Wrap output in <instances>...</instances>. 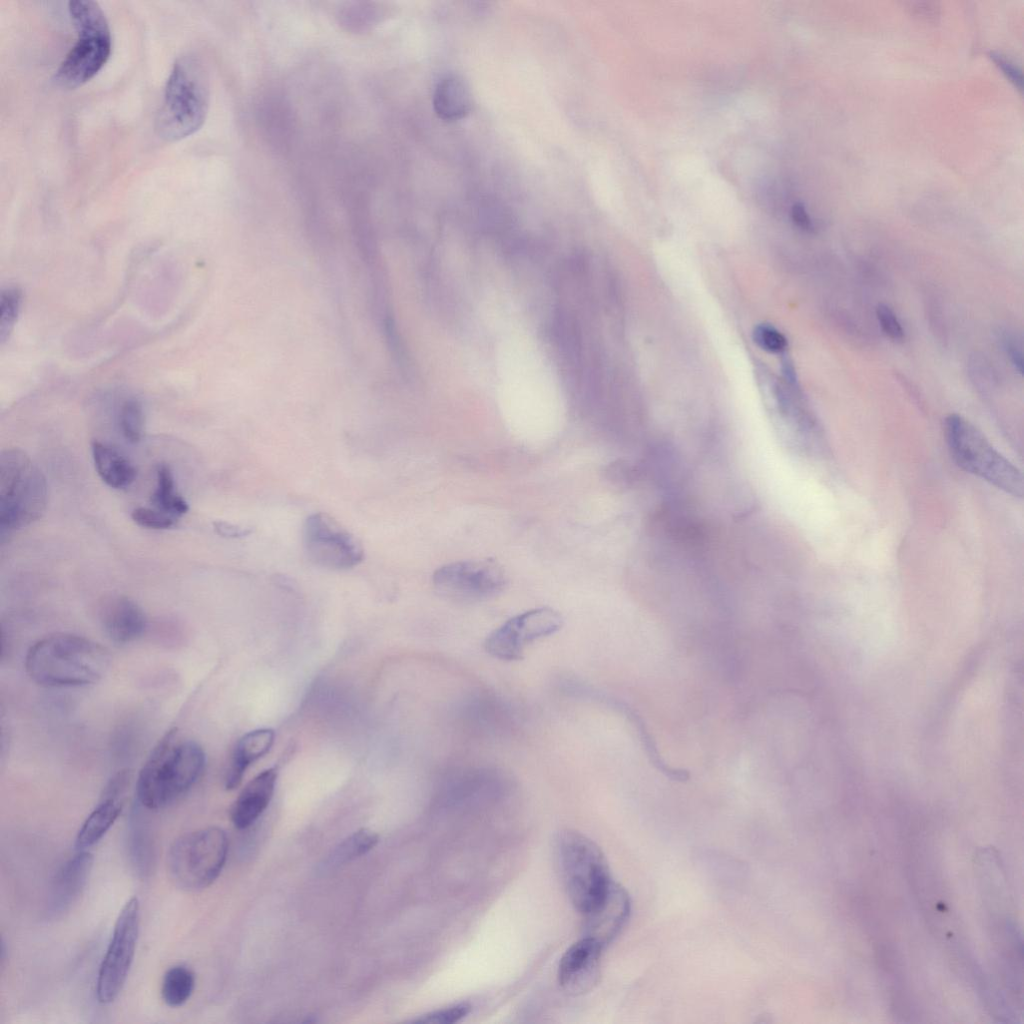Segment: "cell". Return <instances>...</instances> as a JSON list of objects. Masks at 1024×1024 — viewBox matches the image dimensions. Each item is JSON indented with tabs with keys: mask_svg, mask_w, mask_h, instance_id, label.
Instances as JSON below:
<instances>
[{
	"mask_svg": "<svg viewBox=\"0 0 1024 1024\" xmlns=\"http://www.w3.org/2000/svg\"><path fill=\"white\" fill-rule=\"evenodd\" d=\"M132 520L147 529L163 530L173 527L176 518L157 509L137 507L131 512Z\"/></svg>",
	"mask_w": 1024,
	"mask_h": 1024,
	"instance_id": "cell-28",
	"label": "cell"
},
{
	"mask_svg": "<svg viewBox=\"0 0 1024 1024\" xmlns=\"http://www.w3.org/2000/svg\"><path fill=\"white\" fill-rule=\"evenodd\" d=\"M471 1006L467 1003H458L452 1006L429 1012L420 1016L413 1022L428 1024H452L460 1021L469 1014Z\"/></svg>",
	"mask_w": 1024,
	"mask_h": 1024,
	"instance_id": "cell-30",
	"label": "cell"
},
{
	"mask_svg": "<svg viewBox=\"0 0 1024 1024\" xmlns=\"http://www.w3.org/2000/svg\"><path fill=\"white\" fill-rule=\"evenodd\" d=\"M118 425L123 437L130 443L141 440L144 430L142 404L135 398L126 399L118 412Z\"/></svg>",
	"mask_w": 1024,
	"mask_h": 1024,
	"instance_id": "cell-26",
	"label": "cell"
},
{
	"mask_svg": "<svg viewBox=\"0 0 1024 1024\" xmlns=\"http://www.w3.org/2000/svg\"><path fill=\"white\" fill-rule=\"evenodd\" d=\"M433 107L438 117L446 121L465 117L472 107V96L466 82L455 75L439 80L433 94Z\"/></svg>",
	"mask_w": 1024,
	"mask_h": 1024,
	"instance_id": "cell-20",
	"label": "cell"
},
{
	"mask_svg": "<svg viewBox=\"0 0 1024 1024\" xmlns=\"http://www.w3.org/2000/svg\"><path fill=\"white\" fill-rule=\"evenodd\" d=\"M379 841V836L372 830L362 828L343 840L333 851L329 864H341L365 855Z\"/></svg>",
	"mask_w": 1024,
	"mask_h": 1024,
	"instance_id": "cell-25",
	"label": "cell"
},
{
	"mask_svg": "<svg viewBox=\"0 0 1024 1024\" xmlns=\"http://www.w3.org/2000/svg\"><path fill=\"white\" fill-rule=\"evenodd\" d=\"M22 293L17 287H8L0 297V342L3 344L11 334L17 320Z\"/></svg>",
	"mask_w": 1024,
	"mask_h": 1024,
	"instance_id": "cell-27",
	"label": "cell"
},
{
	"mask_svg": "<svg viewBox=\"0 0 1024 1024\" xmlns=\"http://www.w3.org/2000/svg\"><path fill=\"white\" fill-rule=\"evenodd\" d=\"M562 625V615L553 608L530 609L495 628L486 637L484 648L496 659L520 660L526 645L556 633Z\"/></svg>",
	"mask_w": 1024,
	"mask_h": 1024,
	"instance_id": "cell-12",
	"label": "cell"
},
{
	"mask_svg": "<svg viewBox=\"0 0 1024 1024\" xmlns=\"http://www.w3.org/2000/svg\"><path fill=\"white\" fill-rule=\"evenodd\" d=\"M277 777L278 768L273 766L260 772L245 785L230 811L231 821L236 828H248L265 811L273 797Z\"/></svg>",
	"mask_w": 1024,
	"mask_h": 1024,
	"instance_id": "cell-17",
	"label": "cell"
},
{
	"mask_svg": "<svg viewBox=\"0 0 1024 1024\" xmlns=\"http://www.w3.org/2000/svg\"><path fill=\"white\" fill-rule=\"evenodd\" d=\"M275 732L271 728H259L243 735L236 743L225 774V788H237L247 768L266 755L272 748Z\"/></svg>",
	"mask_w": 1024,
	"mask_h": 1024,
	"instance_id": "cell-18",
	"label": "cell"
},
{
	"mask_svg": "<svg viewBox=\"0 0 1024 1024\" xmlns=\"http://www.w3.org/2000/svg\"><path fill=\"white\" fill-rule=\"evenodd\" d=\"M303 545L308 559L331 570H346L363 561L358 540L323 513L308 516L303 525Z\"/></svg>",
	"mask_w": 1024,
	"mask_h": 1024,
	"instance_id": "cell-11",
	"label": "cell"
},
{
	"mask_svg": "<svg viewBox=\"0 0 1024 1024\" xmlns=\"http://www.w3.org/2000/svg\"><path fill=\"white\" fill-rule=\"evenodd\" d=\"M95 470L101 480L111 488L123 489L136 478L133 464L113 445L99 440L91 442Z\"/></svg>",
	"mask_w": 1024,
	"mask_h": 1024,
	"instance_id": "cell-19",
	"label": "cell"
},
{
	"mask_svg": "<svg viewBox=\"0 0 1024 1024\" xmlns=\"http://www.w3.org/2000/svg\"><path fill=\"white\" fill-rule=\"evenodd\" d=\"M206 755L197 742L169 729L157 742L137 779V802L145 809L163 808L188 792L201 777Z\"/></svg>",
	"mask_w": 1024,
	"mask_h": 1024,
	"instance_id": "cell-2",
	"label": "cell"
},
{
	"mask_svg": "<svg viewBox=\"0 0 1024 1024\" xmlns=\"http://www.w3.org/2000/svg\"><path fill=\"white\" fill-rule=\"evenodd\" d=\"M100 621L109 639L119 644L138 639L147 625L142 608L126 596L106 600L100 610Z\"/></svg>",
	"mask_w": 1024,
	"mask_h": 1024,
	"instance_id": "cell-16",
	"label": "cell"
},
{
	"mask_svg": "<svg viewBox=\"0 0 1024 1024\" xmlns=\"http://www.w3.org/2000/svg\"><path fill=\"white\" fill-rule=\"evenodd\" d=\"M556 858L574 907L582 914L596 907L614 883L600 848L580 832L564 830L558 835Z\"/></svg>",
	"mask_w": 1024,
	"mask_h": 1024,
	"instance_id": "cell-4",
	"label": "cell"
},
{
	"mask_svg": "<svg viewBox=\"0 0 1024 1024\" xmlns=\"http://www.w3.org/2000/svg\"><path fill=\"white\" fill-rule=\"evenodd\" d=\"M122 806L121 797L102 795L101 801L80 827L75 847L80 851L95 845L114 824Z\"/></svg>",
	"mask_w": 1024,
	"mask_h": 1024,
	"instance_id": "cell-22",
	"label": "cell"
},
{
	"mask_svg": "<svg viewBox=\"0 0 1024 1024\" xmlns=\"http://www.w3.org/2000/svg\"><path fill=\"white\" fill-rule=\"evenodd\" d=\"M213 527L218 535L226 538H241L252 533L250 528H243L225 521H215Z\"/></svg>",
	"mask_w": 1024,
	"mask_h": 1024,
	"instance_id": "cell-32",
	"label": "cell"
},
{
	"mask_svg": "<svg viewBox=\"0 0 1024 1024\" xmlns=\"http://www.w3.org/2000/svg\"><path fill=\"white\" fill-rule=\"evenodd\" d=\"M945 438L951 457L963 470L998 489L1022 497L1023 476L969 421L957 414L945 419Z\"/></svg>",
	"mask_w": 1024,
	"mask_h": 1024,
	"instance_id": "cell-7",
	"label": "cell"
},
{
	"mask_svg": "<svg viewBox=\"0 0 1024 1024\" xmlns=\"http://www.w3.org/2000/svg\"><path fill=\"white\" fill-rule=\"evenodd\" d=\"M209 106V82L201 60L184 54L174 63L155 117V132L168 142L198 131Z\"/></svg>",
	"mask_w": 1024,
	"mask_h": 1024,
	"instance_id": "cell-3",
	"label": "cell"
},
{
	"mask_svg": "<svg viewBox=\"0 0 1024 1024\" xmlns=\"http://www.w3.org/2000/svg\"><path fill=\"white\" fill-rule=\"evenodd\" d=\"M228 854V838L219 827H206L177 838L167 855L174 884L185 891L210 886L221 873Z\"/></svg>",
	"mask_w": 1024,
	"mask_h": 1024,
	"instance_id": "cell-8",
	"label": "cell"
},
{
	"mask_svg": "<svg viewBox=\"0 0 1024 1024\" xmlns=\"http://www.w3.org/2000/svg\"><path fill=\"white\" fill-rule=\"evenodd\" d=\"M876 316L884 333L894 341L904 338V330L893 310L886 304H879Z\"/></svg>",
	"mask_w": 1024,
	"mask_h": 1024,
	"instance_id": "cell-31",
	"label": "cell"
},
{
	"mask_svg": "<svg viewBox=\"0 0 1024 1024\" xmlns=\"http://www.w3.org/2000/svg\"><path fill=\"white\" fill-rule=\"evenodd\" d=\"M603 949L594 940L583 937L566 950L558 968V981L566 993L581 995L596 985Z\"/></svg>",
	"mask_w": 1024,
	"mask_h": 1024,
	"instance_id": "cell-13",
	"label": "cell"
},
{
	"mask_svg": "<svg viewBox=\"0 0 1024 1024\" xmlns=\"http://www.w3.org/2000/svg\"><path fill=\"white\" fill-rule=\"evenodd\" d=\"M93 867V855L80 850L67 860L55 874L46 902L48 918H60L78 901Z\"/></svg>",
	"mask_w": 1024,
	"mask_h": 1024,
	"instance_id": "cell-14",
	"label": "cell"
},
{
	"mask_svg": "<svg viewBox=\"0 0 1024 1024\" xmlns=\"http://www.w3.org/2000/svg\"><path fill=\"white\" fill-rule=\"evenodd\" d=\"M68 12L77 31V40L54 75L55 82L67 89L82 86L106 64L112 50L107 18L97 2L71 0Z\"/></svg>",
	"mask_w": 1024,
	"mask_h": 1024,
	"instance_id": "cell-6",
	"label": "cell"
},
{
	"mask_svg": "<svg viewBox=\"0 0 1024 1024\" xmlns=\"http://www.w3.org/2000/svg\"><path fill=\"white\" fill-rule=\"evenodd\" d=\"M111 662L109 651L97 642L71 633H54L27 651L25 669L46 687H81L97 683Z\"/></svg>",
	"mask_w": 1024,
	"mask_h": 1024,
	"instance_id": "cell-1",
	"label": "cell"
},
{
	"mask_svg": "<svg viewBox=\"0 0 1024 1024\" xmlns=\"http://www.w3.org/2000/svg\"><path fill=\"white\" fill-rule=\"evenodd\" d=\"M47 482L41 469L22 450L7 449L0 457V530L6 533L24 528L44 513Z\"/></svg>",
	"mask_w": 1024,
	"mask_h": 1024,
	"instance_id": "cell-5",
	"label": "cell"
},
{
	"mask_svg": "<svg viewBox=\"0 0 1024 1024\" xmlns=\"http://www.w3.org/2000/svg\"><path fill=\"white\" fill-rule=\"evenodd\" d=\"M140 904L131 897L120 910L105 955L101 961L96 996L100 1003H112L120 994L129 974L139 935Z\"/></svg>",
	"mask_w": 1024,
	"mask_h": 1024,
	"instance_id": "cell-9",
	"label": "cell"
},
{
	"mask_svg": "<svg viewBox=\"0 0 1024 1024\" xmlns=\"http://www.w3.org/2000/svg\"><path fill=\"white\" fill-rule=\"evenodd\" d=\"M195 987V975L184 965L171 967L164 974L161 995L170 1007H179L187 1002Z\"/></svg>",
	"mask_w": 1024,
	"mask_h": 1024,
	"instance_id": "cell-24",
	"label": "cell"
},
{
	"mask_svg": "<svg viewBox=\"0 0 1024 1024\" xmlns=\"http://www.w3.org/2000/svg\"><path fill=\"white\" fill-rule=\"evenodd\" d=\"M150 501L155 509L176 519L189 510L187 501L176 489L172 470L166 463H159L156 467V486Z\"/></svg>",
	"mask_w": 1024,
	"mask_h": 1024,
	"instance_id": "cell-23",
	"label": "cell"
},
{
	"mask_svg": "<svg viewBox=\"0 0 1024 1024\" xmlns=\"http://www.w3.org/2000/svg\"><path fill=\"white\" fill-rule=\"evenodd\" d=\"M140 807L137 802V807L132 810L128 825L127 844L134 870L140 877L145 878L153 870L155 852L151 829L142 815Z\"/></svg>",
	"mask_w": 1024,
	"mask_h": 1024,
	"instance_id": "cell-21",
	"label": "cell"
},
{
	"mask_svg": "<svg viewBox=\"0 0 1024 1024\" xmlns=\"http://www.w3.org/2000/svg\"><path fill=\"white\" fill-rule=\"evenodd\" d=\"M1004 347L1015 369L1018 373L1022 374L1023 358L1021 350L1009 337L1004 338Z\"/></svg>",
	"mask_w": 1024,
	"mask_h": 1024,
	"instance_id": "cell-33",
	"label": "cell"
},
{
	"mask_svg": "<svg viewBox=\"0 0 1024 1024\" xmlns=\"http://www.w3.org/2000/svg\"><path fill=\"white\" fill-rule=\"evenodd\" d=\"M990 57L1003 70V72L1007 74L1009 79L1020 85L1021 75L1011 63L999 54L990 53Z\"/></svg>",
	"mask_w": 1024,
	"mask_h": 1024,
	"instance_id": "cell-34",
	"label": "cell"
},
{
	"mask_svg": "<svg viewBox=\"0 0 1024 1024\" xmlns=\"http://www.w3.org/2000/svg\"><path fill=\"white\" fill-rule=\"evenodd\" d=\"M631 911L626 890L614 882L605 898L584 915V936L605 948L621 932Z\"/></svg>",
	"mask_w": 1024,
	"mask_h": 1024,
	"instance_id": "cell-15",
	"label": "cell"
},
{
	"mask_svg": "<svg viewBox=\"0 0 1024 1024\" xmlns=\"http://www.w3.org/2000/svg\"><path fill=\"white\" fill-rule=\"evenodd\" d=\"M432 581L443 597L460 603H474L500 593L506 586L507 576L493 560H466L439 567Z\"/></svg>",
	"mask_w": 1024,
	"mask_h": 1024,
	"instance_id": "cell-10",
	"label": "cell"
},
{
	"mask_svg": "<svg viewBox=\"0 0 1024 1024\" xmlns=\"http://www.w3.org/2000/svg\"><path fill=\"white\" fill-rule=\"evenodd\" d=\"M793 219L795 223L804 230L810 231L813 229L812 222L802 205H795L792 211Z\"/></svg>",
	"mask_w": 1024,
	"mask_h": 1024,
	"instance_id": "cell-35",
	"label": "cell"
},
{
	"mask_svg": "<svg viewBox=\"0 0 1024 1024\" xmlns=\"http://www.w3.org/2000/svg\"><path fill=\"white\" fill-rule=\"evenodd\" d=\"M753 339L760 348L770 353H780L787 347L786 337L768 324L757 325L753 331Z\"/></svg>",
	"mask_w": 1024,
	"mask_h": 1024,
	"instance_id": "cell-29",
	"label": "cell"
}]
</instances>
